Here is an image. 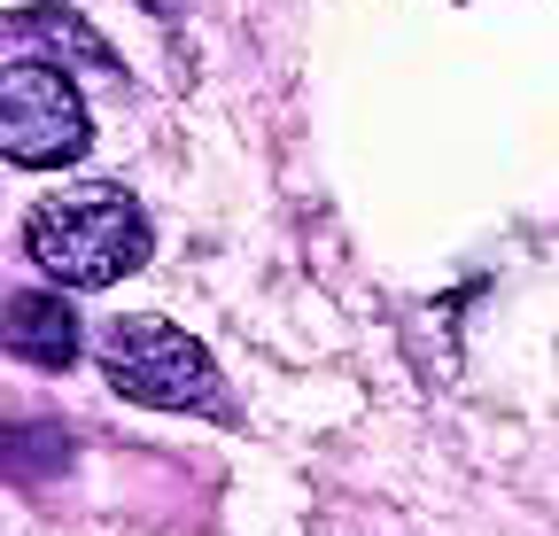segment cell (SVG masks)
Instances as JSON below:
<instances>
[{
    "label": "cell",
    "mask_w": 559,
    "mask_h": 536,
    "mask_svg": "<svg viewBox=\"0 0 559 536\" xmlns=\"http://www.w3.org/2000/svg\"><path fill=\"white\" fill-rule=\"evenodd\" d=\"M62 39V55L70 62H94V71H117V55L102 47V32H86V16H70V9H9V39ZM39 62H55V47L39 55Z\"/></svg>",
    "instance_id": "5"
},
{
    "label": "cell",
    "mask_w": 559,
    "mask_h": 536,
    "mask_svg": "<svg viewBox=\"0 0 559 536\" xmlns=\"http://www.w3.org/2000/svg\"><path fill=\"white\" fill-rule=\"evenodd\" d=\"M24 249H32V264L55 288H117L124 273L148 264L156 226L124 187L94 179V187H70V194L32 203L24 211Z\"/></svg>",
    "instance_id": "1"
},
{
    "label": "cell",
    "mask_w": 559,
    "mask_h": 536,
    "mask_svg": "<svg viewBox=\"0 0 559 536\" xmlns=\"http://www.w3.org/2000/svg\"><path fill=\"white\" fill-rule=\"evenodd\" d=\"M79 311H70V296H9V358L24 366H47V373H70L79 366Z\"/></svg>",
    "instance_id": "4"
},
{
    "label": "cell",
    "mask_w": 559,
    "mask_h": 536,
    "mask_svg": "<svg viewBox=\"0 0 559 536\" xmlns=\"http://www.w3.org/2000/svg\"><path fill=\"white\" fill-rule=\"evenodd\" d=\"M0 148H9L16 171H62L94 148V109L70 86L62 62L9 55V79H0Z\"/></svg>",
    "instance_id": "3"
},
{
    "label": "cell",
    "mask_w": 559,
    "mask_h": 536,
    "mask_svg": "<svg viewBox=\"0 0 559 536\" xmlns=\"http://www.w3.org/2000/svg\"><path fill=\"white\" fill-rule=\"evenodd\" d=\"M102 381L140 413H202V420H234V389L187 326L156 311H124L102 326Z\"/></svg>",
    "instance_id": "2"
}]
</instances>
